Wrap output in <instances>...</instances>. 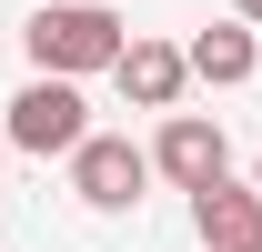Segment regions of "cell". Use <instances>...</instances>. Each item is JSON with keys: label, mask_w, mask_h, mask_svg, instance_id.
I'll return each instance as SVG.
<instances>
[{"label": "cell", "mask_w": 262, "mask_h": 252, "mask_svg": "<svg viewBox=\"0 0 262 252\" xmlns=\"http://www.w3.org/2000/svg\"><path fill=\"white\" fill-rule=\"evenodd\" d=\"M131 20L111 10V0H40L31 20H20V51H31V71H61V81H91V71L121 61Z\"/></svg>", "instance_id": "obj_1"}, {"label": "cell", "mask_w": 262, "mask_h": 252, "mask_svg": "<svg viewBox=\"0 0 262 252\" xmlns=\"http://www.w3.org/2000/svg\"><path fill=\"white\" fill-rule=\"evenodd\" d=\"M10 152H31V161H61L81 131H91V101H81V81H61V71H31L20 91H10Z\"/></svg>", "instance_id": "obj_2"}, {"label": "cell", "mask_w": 262, "mask_h": 252, "mask_svg": "<svg viewBox=\"0 0 262 252\" xmlns=\"http://www.w3.org/2000/svg\"><path fill=\"white\" fill-rule=\"evenodd\" d=\"M61 161H71V192L91 212H141V192H151V152L131 131H81Z\"/></svg>", "instance_id": "obj_3"}, {"label": "cell", "mask_w": 262, "mask_h": 252, "mask_svg": "<svg viewBox=\"0 0 262 252\" xmlns=\"http://www.w3.org/2000/svg\"><path fill=\"white\" fill-rule=\"evenodd\" d=\"M212 172H232L222 121H202V111H182V101H171V111H162V131H151V182L192 192V182H212Z\"/></svg>", "instance_id": "obj_4"}, {"label": "cell", "mask_w": 262, "mask_h": 252, "mask_svg": "<svg viewBox=\"0 0 262 252\" xmlns=\"http://www.w3.org/2000/svg\"><path fill=\"white\" fill-rule=\"evenodd\" d=\"M192 242L202 252H262V192L232 182V172L192 182Z\"/></svg>", "instance_id": "obj_5"}, {"label": "cell", "mask_w": 262, "mask_h": 252, "mask_svg": "<svg viewBox=\"0 0 262 252\" xmlns=\"http://www.w3.org/2000/svg\"><path fill=\"white\" fill-rule=\"evenodd\" d=\"M111 81H121L131 111H171V101L192 91V61H182V40H121V61H111Z\"/></svg>", "instance_id": "obj_6"}, {"label": "cell", "mask_w": 262, "mask_h": 252, "mask_svg": "<svg viewBox=\"0 0 262 252\" xmlns=\"http://www.w3.org/2000/svg\"><path fill=\"white\" fill-rule=\"evenodd\" d=\"M182 61H192V81H212V91H242V81L262 71V31L252 20H212V31L182 40Z\"/></svg>", "instance_id": "obj_7"}, {"label": "cell", "mask_w": 262, "mask_h": 252, "mask_svg": "<svg viewBox=\"0 0 262 252\" xmlns=\"http://www.w3.org/2000/svg\"><path fill=\"white\" fill-rule=\"evenodd\" d=\"M232 20H252V31H262V0H232Z\"/></svg>", "instance_id": "obj_8"}, {"label": "cell", "mask_w": 262, "mask_h": 252, "mask_svg": "<svg viewBox=\"0 0 262 252\" xmlns=\"http://www.w3.org/2000/svg\"><path fill=\"white\" fill-rule=\"evenodd\" d=\"M252 192H262V161H252Z\"/></svg>", "instance_id": "obj_9"}]
</instances>
